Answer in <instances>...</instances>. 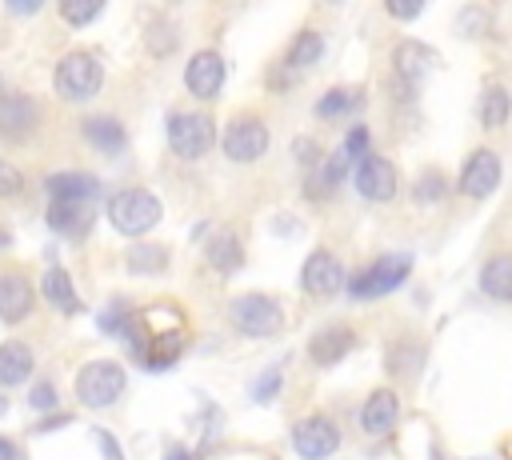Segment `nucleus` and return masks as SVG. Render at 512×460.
Here are the masks:
<instances>
[{
	"instance_id": "40",
	"label": "nucleus",
	"mask_w": 512,
	"mask_h": 460,
	"mask_svg": "<svg viewBox=\"0 0 512 460\" xmlns=\"http://www.w3.org/2000/svg\"><path fill=\"white\" fill-rule=\"evenodd\" d=\"M0 460H20V452H16L8 440H0Z\"/></svg>"
},
{
	"instance_id": "8",
	"label": "nucleus",
	"mask_w": 512,
	"mask_h": 460,
	"mask_svg": "<svg viewBox=\"0 0 512 460\" xmlns=\"http://www.w3.org/2000/svg\"><path fill=\"white\" fill-rule=\"evenodd\" d=\"M408 268H412L408 256H384V260H376L372 268H364L360 276H352L348 288H352V296L368 300V296H380V292L400 288V284L408 280Z\"/></svg>"
},
{
	"instance_id": "2",
	"label": "nucleus",
	"mask_w": 512,
	"mask_h": 460,
	"mask_svg": "<svg viewBox=\"0 0 512 460\" xmlns=\"http://www.w3.org/2000/svg\"><path fill=\"white\" fill-rule=\"evenodd\" d=\"M108 220L124 236H144L148 228L160 224V200L144 188H124L108 200Z\"/></svg>"
},
{
	"instance_id": "33",
	"label": "nucleus",
	"mask_w": 512,
	"mask_h": 460,
	"mask_svg": "<svg viewBox=\"0 0 512 460\" xmlns=\"http://www.w3.org/2000/svg\"><path fill=\"white\" fill-rule=\"evenodd\" d=\"M444 188H448L444 176H440V172H428V176L420 180V188H416V200H424V204H428V200H440Z\"/></svg>"
},
{
	"instance_id": "1",
	"label": "nucleus",
	"mask_w": 512,
	"mask_h": 460,
	"mask_svg": "<svg viewBox=\"0 0 512 460\" xmlns=\"http://www.w3.org/2000/svg\"><path fill=\"white\" fill-rule=\"evenodd\" d=\"M56 96L60 100H72V104H80V100H92L96 92H100V84H104V68H100V60L92 56V52H68L60 64H56Z\"/></svg>"
},
{
	"instance_id": "14",
	"label": "nucleus",
	"mask_w": 512,
	"mask_h": 460,
	"mask_svg": "<svg viewBox=\"0 0 512 460\" xmlns=\"http://www.w3.org/2000/svg\"><path fill=\"white\" fill-rule=\"evenodd\" d=\"M44 220H48V228H56L60 236L80 240V236L92 228V200H48Z\"/></svg>"
},
{
	"instance_id": "31",
	"label": "nucleus",
	"mask_w": 512,
	"mask_h": 460,
	"mask_svg": "<svg viewBox=\"0 0 512 460\" xmlns=\"http://www.w3.org/2000/svg\"><path fill=\"white\" fill-rule=\"evenodd\" d=\"M20 188H24V172H20L16 164L0 160V200H12V196H20Z\"/></svg>"
},
{
	"instance_id": "25",
	"label": "nucleus",
	"mask_w": 512,
	"mask_h": 460,
	"mask_svg": "<svg viewBox=\"0 0 512 460\" xmlns=\"http://www.w3.org/2000/svg\"><path fill=\"white\" fill-rule=\"evenodd\" d=\"M168 264V248H160V244H136V248H128V268L132 272H160Z\"/></svg>"
},
{
	"instance_id": "27",
	"label": "nucleus",
	"mask_w": 512,
	"mask_h": 460,
	"mask_svg": "<svg viewBox=\"0 0 512 460\" xmlns=\"http://www.w3.org/2000/svg\"><path fill=\"white\" fill-rule=\"evenodd\" d=\"M100 8H104V0H60V16H64V24H72V28L92 24V20L100 16Z\"/></svg>"
},
{
	"instance_id": "18",
	"label": "nucleus",
	"mask_w": 512,
	"mask_h": 460,
	"mask_svg": "<svg viewBox=\"0 0 512 460\" xmlns=\"http://www.w3.org/2000/svg\"><path fill=\"white\" fill-rule=\"evenodd\" d=\"M32 348L24 340H8L0 344V388H16L32 376Z\"/></svg>"
},
{
	"instance_id": "23",
	"label": "nucleus",
	"mask_w": 512,
	"mask_h": 460,
	"mask_svg": "<svg viewBox=\"0 0 512 460\" xmlns=\"http://www.w3.org/2000/svg\"><path fill=\"white\" fill-rule=\"evenodd\" d=\"M428 68H432V52H428L424 44L404 40V44L396 48V76H400L404 84H420V80L428 76Z\"/></svg>"
},
{
	"instance_id": "41",
	"label": "nucleus",
	"mask_w": 512,
	"mask_h": 460,
	"mask_svg": "<svg viewBox=\"0 0 512 460\" xmlns=\"http://www.w3.org/2000/svg\"><path fill=\"white\" fill-rule=\"evenodd\" d=\"M164 460H192V456H188L184 448H168V456H164Z\"/></svg>"
},
{
	"instance_id": "37",
	"label": "nucleus",
	"mask_w": 512,
	"mask_h": 460,
	"mask_svg": "<svg viewBox=\"0 0 512 460\" xmlns=\"http://www.w3.org/2000/svg\"><path fill=\"white\" fill-rule=\"evenodd\" d=\"M384 4H388V12H392L396 20H416L420 8H424V0H384Z\"/></svg>"
},
{
	"instance_id": "21",
	"label": "nucleus",
	"mask_w": 512,
	"mask_h": 460,
	"mask_svg": "<svg viewBox=\"0 0 512 460\" xmlns=\"http://www.w3.org/2000/svg\"><path fill=\"white\" fill-rule=\"evenodd\" d=\"M40 292H44V300L52 304V308H60L64 316H76L80 312V296H76V288H72V280H68V272L64 268H48L44 272V280H40Z\"/></svg>"
},
{
	"instance_id": "32",
	"label": "nucleus",
	"mask_w": 512,
	"mask_h": 460,
	"mask_svg": "<svg viewBox=\"0 0 512 460\" xmlns=\"http://www.w3.org/2000/svg\"><path fill=\"white\" fill-rule=\"evenodd\" d=\"M488 28V12L484 8H464L460 12V32L464 36H476V32H484Z\"/></svg>"
},
{
	"instance_id": "5",
	"label": "nucleus",
	"mask_w": 512,
	"mask_h": 460,
	"mask_svg": "<svg viewBox=\"0 0 512 460\" xmlns=\"http://www.w3.org/2000/svg\"><path fill=\"white\" fill-rule=\"evenodd\" d=\"M228 316H232V324H236L244 336H272V332L280 328V308H276V300L264 296V292H244V296H236L232 308H228Z\"/></svg>"
},
{
	"instance_id": "9",
	"label": "nucleus",
	"mask_w": 512,
	"mask_h": 460,
	"mask_svg": "<svg viewBox=\"0 0 512 460\" xmlns=\"http://www.w3.org/2000/svg\"><path fill=\"white\" fill-rule=\"evenodd\" d=\"M292 444H296V452L304 460H324V456H332L340 448V428L332 424V416H320L316 412V416H308V420L296 424Z\"/></svg>"
},
{
	"instance_id": "12",
	"label": "nucleus",
	"mask_w": 512,
	"mask_h": 460,
	"mask_svg": "<svg viewBox=\"0 0 512 460\" xmlns=\"http://www.w3.org/2000/svg\"><path fill=\"white\" fill-rule=\"evenodd\" d=\"M356 192L364 200H392L396 196V168L384 156H364L356 164Z\"/></svg>"
},
{
	"instance_id": "34",
	"label": "nucleus",
	"mask_w": 512,
	"mask_h": 460,
	"mask_svg": "<svg viewBox=\"0 0 512 460\" xmlns=\"http://www.w3.org/2000/svg\"><path fill=\"white\" fill-rule=\"evenodd\" d=\"M344 156H348V160H364V156H368V132H364V128H352V132H348Z\"/></svg>"
},
{
	"instance_id": "3",
	"label": "nucleus",
	"mask_w": 512,
	"mask_h": 460,
	"mask_svg": "<svg viewBox=\"0 0 512 460\" xmlns=\"http://www.w3.org/2000/svg\"><path fill=\"white\" fill-rule=\"evenodd\" d=\"M124 392V368L116 360H88L76 372V400L84 408H108Z\"/></svg>"
},
{
	"instance_id": "4",
	"label": "nucleus",
	"mask_w": 512,
	"mask_h": 460,
	"mask_svg": "<svg viewBox=\"0 0 512 460\" xmlns=\"http://www.w3.org/2000/svg\"><path fill=\"white\" fill-rule=\"evenodd\" d=\"M168 144L180 160H200L216 144V128L204 112H172L168 116Z\"/></svg>"
},
{
	"instance_id": "35",
	"label": "nucleus",
	"mask_w": 512,
	"mask_h": 460,
	"mask_svg": "<svg viewBox=\"0 0 512 460\" xmlns=\"http://www.w3.org/2000/svg\"><path fill=\"white\" fill-rule=\"evenodd\" d=\"M28 404H32L36 412H48V408H56V388H52L48 380H40V384L32 388V396H28Z\"/></svg>"
},
{
	"instance_id": "19",
	"label": "nucleus",
	"mask_w": 512,
	"mask_h": 460,
	"mask_svg": "<svg viewBox=\"0 0 512 460\" xmlns=\"http://www.w3.org/2000/svg\"><path fill=\"white\" fill-rule=\"evenodd\" d=\"M480 292L508 304L512 300V252H496L484 268H480Z\"/></svg>"
},
{
	"instance_id": "10",
	"label": "nucleus",
	"mask_w": 512,
	"mask_h": 460,
	"mask_svg": "<svg viewBox=\"0 0 512 460\" xmlns=\"http://www.w3.org/2000/svg\"><path fill=\"white\" fill-rule=\"evenodd\" d=\"M32 304H36L32 280H28L20 268H0V320H4V324L28 320Z\"/></svg>"
},
{
	"instance_id": "24",
	"label": "nucleus",
	"mask_w": 512,
	"mask_h": 460,
	"mask_svg": "<svg viewBox=\"0 0 512 460\" xmlns=\"http://www.w3.org/2000/svg\"><path fill=\"white\" fill-rule=\"evenodd\" d=\"M240 260H244V252H240V236L236 232H216L208 240V264L216 272H232V268H240Z\"/></svg>"
},
{
	"instance_id": "20",
	"label": "nucleus",
	"mask_w": 512,
	"mask_h": 460,
	"mask_svg": "<svg viewBox=\"0 0 512 460\" xmlns=\"http://www.w3.org/2000/svg\"><path fill=\"white\" fill-rule=\"evenodd\" d=\"M44 188H48V200H92L100 192L96 176L88 172H56L44 180Z\"/></svg>"
},
{
	"instance_id": "22",
	"label": "nucleus",
	"mask_w": 512,
	"mask_h": 460,
	"mask_svg": "<svg viewBox=\"0 0 512 460\" xmlns=\"http://www.w3.org/2000/svg\"><path fill=\"white\" fill-rule=\"evenodd\" d=\"M84 140H88L96 152L116 156V152L124 148V128H120V120H112V116H88V120H84Z\"/></svg>"
},
{
	"instance_id": "30",
	"label": "nucleus",
	"mask_w": 512,
	"mask_h": 460,
	"mask_svg": "<svg viewBox=\"0 0 512 460\" xmlns=\"http://www.w3.org/2000/svg\"><path fill=\"white\" fill-rule=\"evenodd\" d=\"M352 100H356V96H352L348 88H332V92H328V96H324V100L316 104V116H324V120H332V116H340V112H348V108H352Z\"/></svg>"
},
{
	"instance_id": "17",
	"label": "nucleus",
	"mask_w": 512,
	"mask_h": 460,
	"mask_svg": "<svg viewBox=\"0 0 512 460\" xmlns=\"http://www.w3.org/2000/svg\"><path fill=\"white\" fill-rule=\"evenodd\" d=\"M352 344H356V332H352L348 324H332V328H320V332L312 336L308 356H312L316 364H336Z\"/></svg>"
},
{
	"instance_id": "26",
	"label": "nucleus",
	"mask_w": 512,
	"mask_h": 460,
	"mask_svg": "<svg viewBox=\"0 0 512 460\" xmlns=\"http://www.w3.org/2000/svg\"><path fill=\"white\" fill-rule=\"evenodd\" d=\"M388 368L400 376V380H412L416 368H420V348L412 340H400L392 352H388Z\"/></svg>"
},
{
	"instance_id": "29",
	"label": "nucleus",
	"mask_w": 512,
	"mask_h": 460,
	"mask_svg": "<svg viewBox=\"0 0 512 460\" xmlns=\"http://www.w3.org/2000/svg\"><path fill=\"white\" fill-rule=\"evenodd\" d=\"M480 120H484L488 128H500V124L508 120V92H504V88H488V92H484V100H480Z\"/></svg>"
},
{
	"instance_id": "39",
	"label": "nucleus",
	"mask_w": 512,
	"mask_h": 460,
	"mask_svg": "<svg viewBox=\"0 0 512 460\" xmlns=\"http://www.w3.org/2000/svg\"><path fill=\"white\" fill-rule=\"evenodd\" d=\"M96 440L104 444V452H108V460H120V452H116V444H112V436H108V432H96Z\"/></svg>"
},
{
	"instance_id": "16",
	"label": "nucleus",
	"mask_w": 512,
	"mask_h": 460,
	"mask_svg": "<svg viewBox=\"0 0 512 460\" xmlns=\"http://www.w3.org/2000/svg\"><path fill=\"white\" fill-rule=\"evenodd\" d=\"M396 416H400V400H396V392H388V388H376V392L368 396V404L360 408V424H364V432H372V436H388V432L396 428Z\"/></svg>"
},
{
	"instance_id": "11",
	"label": "nucleus",
	"mask_w": 512,
	"mask_h": 460,
	"mask_svg": "<svg viewBox=\"0 0 512 460\" xmlns=\"http://www.w3.org/2000/svg\"><path fill=\"white\" fill-rule=\"evenodd\" d=\"M496 184H500V160H496V152H488V148L472 152L468 164H464V172H460V192L472 196V200H484V196L496 192Z\"/></svg>"
},
{
	"instance_id": "38",
	"label": "nucleus",
	"mask_w": 512,
	"mask_h": 460,
	"mask_svg": "<svg viewBox=\"0 0 512 460\" xmlns=\"http://www.w3.org/2000/svg\"><path fill=\"white\" fill-rule=\"evenodd\" d=\"M40 4H44V0H4V8H8L12 16H32V12H40Z\"/></svg>"
},
{
	"instance_id": "28",
	"label": "nucleus",
	"mask_w": 512,
	"mask_h": 460,
	"mask_svg": "<svg viewBox=\"0 0 512 460\" xmlns=\"http://www.w3.org/2000/svg\"><path fill=\"white\" fill-rule=\"evenodd\" d=\"M320 52H324V40H320L316 32H300V36L292 40V48H288V64L304 68V64L320 60Z\"/></svg>"
},
{
	"instance_id": "13",
	"label": "nucleus",
	"mask_w": 512,
	"mask_h": 460,
	"mask_svg": "<svg viewBox=\"0 0 512 460\" xmlns=\"http://www.w3.org/2000/svg\"><path fill=\"white\" fill-rule=\"evenodd\" d=\"M184 84H188L192 96L212 100L220 92V84H224V60L216 52H196L188 60V68H184Z\"/></svg>"
},
{
	"instance_id": "36",
	"label": "nucleus",
	"mask_w": 512,
	"mask_h": 460,
	"mask_svg": "<svg viewBox=\"0 0 512 460\" xmlns=\"http://www.w3.org/2000/svg\"><path fill=\"white\" fill-rule=\"evenodd\" d=\"M276 388H280V368H268V372L260 376V384L252 388V396H256V400H272Z\"/></svg>"
},
{
	"instance_id": "42",
	"label": "nucleus",
	"mask_w": 512,
	"mask_h": 460,
	"mask_svg": "<svg viewBox=\"0 0 512 460\" xmlns=\"http://www.w3.org/2000/svg\"><path fill=\"white\" fill-rule=\"evenodd\" d=\"M0 248H8V232H0Z\"/></svg>"
},
{
	"instance_id": "7",
	"label": "nucleus",
	"mask_w": 512,
	"mask_h": 460,
	"mask_svg": "<svg viewBox=\"0 0 512 460\" xmlns=\"http://www.w3.org/2000/svg\"><path fill=\"white\" fill-rule=\"evenodd\" d=\"M40 124V104L28 92H4L0 96V140L20 144L36 132Z\"/></svg>"
},
{
	"instance_id": "15",
	"label": "nucleus",
	"mask_w": 512,
	"mask_h": 460,
	"mask_svg": "<svg viewBox=\"0 0 512 460\" xmlns=\"http://www.w3.org/2000/svg\"><path fill=\"white\" fill-rule=\"evenodd\" d=\"M344 264L332 256V252H312L308 260H304V288L312 292V296H332V292H340L344 288Z\"/></svg>"
},
{
	"instance_id": "6",
	"label": "nucleus",
	"mask_w": 512,
	"mask_h": 460,
	"mask_svg": "<svg viewBox=\"0 0 512 460\" xmlns=\"http://www.w3.org/2000/svg\"><path fill=\"white\" fill-rule=\"evenodd\" d=\"M264 152H268V128L260 116H236L224 128V156L228 160L248 164V160H260Z\"/></svg>"
}]
</instances>
